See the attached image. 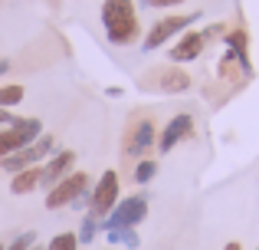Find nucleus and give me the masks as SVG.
Segmentation results:
<instances>
[{
	"label": "nucleus",
	"mask_w": 259,
	"mask_h": 250,
	"mask_svg": "<svg viewBox=\"0 0 259 250\" xmlns=\"http://www.w3.org/2000/svg\"><path fill=\"white\" fill-rule=\"evenodd\" d=\"M102 30L112 46H135L141 40V20L135 0H102Z\"/></svg>",
	"instance_id": "f257e3e1"
},
{
	"label": "nucleus",
	"mask_w": 259,
	"mask_h": 250,
	"mask_svg": "<svg viewBox=\"0 0 259 250\" xmlns=\"http://www.w3.org/2000/svg\"><path fill=\"white\" fill-rule=\"evenodd\" d=\"M197 20H200V10H194V13H171V17H161L158 23H151V30L145 33V40H141V50H145V53L161 50V46H167L174 37L187 33V30H190V23H197Z\"/></svg>",
	"instance_id": "f03ea898"
},
{
	"label": "nucleus",
	"mask_w": 259,
	"mask_h": 250,
	"mask_svg": "<svg viewBox=\"0 0 259 250\" xmlns=\"http://www.w3.org/2000/svg\"><path fill=\"white\" fill-rule=\"evenodd\" d=\"M154 145H158V122H154L151 116L132 119V125H128V132H125V141H121L125 158L135 165V161L148 158V152H151Z\"/></svg>",
	"instance_id": "7ed1b4c3"
},
{
	"label": "nucleus",
	"mask_w": 259,
	"mask_h": 250,
	"mask_svg": "<svg viewBox=\"0 0 259 250\" xmlns=\"http://www.w3.org/2000/svg\"><path fill=\"white\" fill-rule=\"evenodd\" d=\"M118 201H121V178H118L115 168H105L102 178L95 181V188L89 191V214H95L99 221H105Z\"/></svg>",
	"instance_id": "20e7f679"
},
{
	"label": "nucleus",
	"mask_w": 259,
	"mask_h": 250,
	"mask_svg": "<svg viewBox=\"0 0 259 250\" xmlns=\"http://www.w3.org/2000/svg\"><path fill=\"white\" fill-rule=\"evenodd\" d=\"M56 152V138H53L50 132H43L33 145H26V148H20L17 155H10V158H4L0 161V168H4L7 174H17V171H26V168H36V165H43L50 155Z\"/></svg>",
	"instance_id": "39448f33"
},
{
	"label": "nucleus",
	"mask_w": 259,
	"mask_h": 250,
	"mask_svg": "<svg viewBox=\"0 0 259 250\" xmlns=\"http://www.w3.org/2000/svg\"><path fill=\"white\" fill-rule=\"evenodd\" d=\"M39 135H43V122H39V119H17L13 125L0 128V161L17 155L20 148L33 145Z\"/></svg>",
	"instance_id": "423d86ee"
},
{
	"label": "nucleus",
	"mask_w": 259,
	"mask_h": 250,
	"mask_svg": "<svg viewBox=\"0 0 259 250\" xmlns=\"http://www.w3.org/2000/svg\"><path fill=\"white\" fill-rule=\"evenodd\" d=\"M145 218H148V198L132 194V198H121L112 207V214L102 221V231H128V227H138Z\"/></svg>",
	"instance_id": "0eeeda50"
},
{
	"label": "nucleus",
	"mask_w": 259,
	"mask_h": 250,
	"mask_svg": "<svg viewBox=\"0 0 259 250\" xmlns=\"http://www.w3.org/2000/svg\"><path fill=\"white\" fill-rule=\"evenodd\" d=\"M89 174L85 171H69L63 181H56V185L46 191V207L50 211H56V207H66V204H72L76 198H82V194L89 191Z\"/></svg>",
	"instance_id": "6e6552de"
},
{
	"label": "nucleus",
	"mask_w": 259,
	"mask_h": 250,
	"mask_svg": "<svg viewBox=\"0 0 259 250\" xmlns=\"http://www.w3.org/2000/svg\"><path fill=\"white\" fill-rule=\"evenodd\" d=\"M190 135H194V116H190V112H177V116H171L158 128V145L154 148H158L161 155H171L184 138H190Z\"/></svg>",
	"instance_id": "1a4fd4ad"
},
{
	"label": "nucleus",
	"mask_w": 259,
	"mask_h": 250,
	"mask_svg": "<svg viewBox=\"0 0 259 250\" xmlns=\"http://www.w3.org/2000/svg\"><path fill=\"white\" fill-rule=\"evenodd\" d=\"M203 50H207L203 30H187V33H181V37L174 40V46L167 50V59H171L174 66H187V63H194V59H200Z\"/></svg>",
	"instance_id": "9d476101"
},
{
	"label": "nucleus",
	"mask_w": 259,
	"mask_h": 250,
	"mask_svg": "<svg viewBox=\"0 0 259 250\" xmlns=\"http://www.w3.org/2000/svg\"><path fill=\"white\" fill-rule=\"evenodd\" d=\"M154 79H145V89H154V92H167V96H174V92H187L190 89V76L187 69H181V66H164V69H154L151 73Z\"/></svg>",
	"instance_id": "9b49d317"
},
{
	"label": "nucleus",
	"mask_w": 259,
	"mask_h": 250,
	"mask_svg": "<svg viewBox=\"0 0 259 250\" xmlns=\"http://www.w3.org/2000/svg\"><path fill=\"white\" fill-rule=\"evenodd\" d=\"M72 165H76V152H72V148H63L59 155H50V158L39 165V188L50 191L56 181H63L66 174L72 171Z\"/></svg>",
	"instance_id": "f8f14e48"
},
{
	"label": "nucleus",
	"mask_w": 259,
	"mask_h": 250,
	"mask_svg": "<svg viewBox=\"0 0 259 250\" xmlns=\"http://www.w3.org/2000/svg\"><path fill=\"white\" fill-rule=\"evenodd\" d=\"M223 46H227L230 53L236 56V63H240V69H243V76H253V63H249V37H246V30H227L223 33Z\"/></svg>",
	"instance_id": "ddd939ff"
},
{
	"label": "nucleus",
	"mask_w": 259,
	"mask_h": 250,
	"mask_svg": "<svg viewBox=\"0 0 259 250\" xmlns=\"http://www.w3.org/2000/svg\"><path fill=\"white\" fill-rule=\"evenodd\" d=\"M39 188V165L36 168H26V171H17L10 181V194L23 198V194H33Z\"/></svg>",
	"instance_id": "4468645a"
},
{
	"label": "nucleus",
	"mask_w": 259,
	"mask_h": 250,
	"mask_svg": "<svg viewBox=\"0 0 259 250\" xmlns=\"http://www.w3.org/2000/svg\"><path fill=\"white\" fill-rule=\"evenodd\" d=\"M99 231H102V221L95 218V214H82V224H79V231H76V237H79V244H92L95 237H99Z\"/></svg>",
	"instance_id": "2eb2a0df"
},
{
	"label": "nucleus",
	"mask_w": 259,
	"mask_h": 250,
	"mask_svg": "<svg viewBox=\"0 0 259 250\" xmlns=\"http://www.w3.org/2000/svg\"><path fill=\"white\" fill-rule=\"evenodd\" d=\"M154 174H158V161H154V158H141V161L132 165L135 185H148V181H154Z\"/></svg>",
	"instance_id": "dca6fc26"
},
{
	"label": "nucleus",
	"mask_w": 259,
	"mask_h": 250,
	"mask_svg": "<svg viewBox=\"0 0 259 250\" xmlns=\"http://www.w3.org/2000/svg\"><path fill=\"white\" fill-rule=\"evenodd\" d=\"M23 96H26V89H23L20 83L0 86V105H4V109H13V105H20V102H23Z\"/></svg>",
	"instance_id": "f3484780"
},
{
	"label": "nucleus",
	"mask_w": 259,
	"mask_h": 250,
	"mask_svg": "<svg viewBox=\"0 0 259 250\" xmlns=\"http://www.w3.org/2000/svg\"><path fill=\"white\" fill-rule=\"evenodd\" d=\"M46 250H79V237H76V231H63V234H56V237L50 240V247Z\"/></svg>",
	"instance_id": "a211bd4d"
},
{
	"label": "nucleus",
	"mask_w": 259,
	"mask_h": 250,
	"mask_svg": "<svg viewBox=\"0 0 259 250\" xmlns=\"http://www.w3.org/2000/svg\"><path fill=\"white\" fill-rule=\"evenodd\" d=\"M33 247H36V234H33V231H23V234H17V237H13L4 250H33Z\"/></svg>",
	"instance_id": "6ab92c4d"
},
{
	"label": "nucleus",
	"mask_w": 259,
	"mask_h": 250,
	"mask_svg": "<svg viewBox=\"0 0 259 250\" xmlns=\"http://www.w3.org/2000/svg\"><path fill=\"white\" fill-rule=\"evenodd\" d=\"M187 0H141V7H151V10H167V7H181Z\"/></svg>",
	"instance_id": "aec40b11"
},
{
	"label": "nucleus",
	"mask_w": 259,
	"mask_h": 250,
	"mask_svg": "<svg viewBox=\"0 0 259 250\" xmlns=\"http://www.w3.org/2000/svg\"><path fill=\"white\" fill-rule=\"evenodd\" d=\"M121 244H125L128 250H138V244H141L138 231H135V227H128V231H121Z\"/></svg>",
	"instance_id": "412c9836"
},
{
	"label": "nucleus",
	"mask_w": 259,
	"mask_h": 250,
	"mask_svg": "<svg viewBox=\"0 0 259 250\" xmlns=\"http://www.w3.org/2000/svg\"><path fill=\"white\" fill-rule=\"evenodd\" d=\"M17 122V116H13L10 109H4V105H0V128H7V125H13Z\"/></svg>",
	"instance_id": "4be33fe9"
},
{
	"label": "nucleus",
	"mask_w": 259,
	"mask_h": 250,
	"mask_svg": "<svg viewBox=\"0 0 259 250\" xmlns=\"http://www.w3.org/2000/svg\"><path fill=\"white\" fill-rule=\"evenodd\" d=\"M105 96H112V99H121V89H118V86H112V89H105Z\"/></svg>",
	"instance_id": "5701e85b"
},
{
	"label": "nucleus",
	"mask_w": 259,
	"mask_h": 250,
	"mask_svg": "<svg viewBox=\"0 0 259 250\" xmlns=\"http://www.w3.org/2000/svg\"><path fill=\"white\" fill-rule=\"evenodd\" d=\"M7 69H10V59H0V76H4Z\"/></svg>",
	"instance_id": "b1692460"
},
{
	"label": "nucleus",
	"mask_w": 259,
	"mask_h": 250,
	"mask_svg": "<svg viewBox=\"0 0 259 250\" xmlns=\"http://www.w3.org/2000/svg\"><path fill=\"white\" fill-rule=\"evenodd\" d=\"M223 250H243V247H240V244H236V240H230V244H227V247H223Z\"/></svg>",
	"instance_id": "393cba45"
},
{
	"label": "nucleus",
	"mask_w": 259,
	"mask_h": 250,
	"mask_svg": "<svg viewBox=\"0 0 259 250\" xmlns=\"http://www.w3.org/2000/svg\"><path fill=\"white\" fill-rule=\"evenodd\" d=\"M33 250H46V247H33Z\"/></svg>",
	"instance_id": "a878e982"
},
{
	"label": "nucleus",
	"mask_w": 259,
	"mask_h": 250,
	"mask_svg": "<svg viewBox=\"0 0 259 250\" xmlns=\"http://www.w3.org/2000/svg\"><path fill=\"white\" fill-rule=\"evenodd\" d=\"M4 247H7V244H0V250H4Z\"/></svg>",
	"instance_id": "bb28decb"
},
{
	"label": "nucleus",
	"mask_w": 259,
	"mask_h": 250,
	"mask_svg": "<svg viewBox=\"0 0 259 250\" xmlns=\"http://www.w3.org/2000/svg\"><path fill=\"white\" fill-rule=\"evenodd\" d=\"M105 250H112V247H105Z\"/></svg>",
	"instance_id": "cd10ccee"
}]
</instances>
